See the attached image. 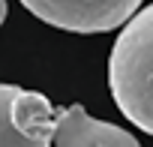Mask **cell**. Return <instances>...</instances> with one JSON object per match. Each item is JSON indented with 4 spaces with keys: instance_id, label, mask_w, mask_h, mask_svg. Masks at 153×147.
<instances>
[{
    "instance_id": "obj_1",
    "label": "cell",
    "mask_w": 153,
    "mask_h": 147,
    "mask_svg": "<svg viewBox=\"0 0 153 147\" xmlns=\"http://www.w3.org/2000/svg\"><path fill=\"white\" fill-rule=\"evenodd\" d=\"M108 87L123 117L153 135V3L123 24L108 57Z\"/></svg>"
},
{
    "instance_id": "obj_2",
    "label": "cell",
    "mask_w": 153,
    "mask_h": 147,
    "mask_svg": "<svg viewBox=\"0 0 153 147\" xmlns=\"http://www.w3.org/2000/svg\"><path fill=\"white\" fill-rule=\"evenodd\" d=\"M39 21L69 33H108L126 24L144 0H21Z\"/></svg>"
},
{
    "instance_id": "obj_3",
    "label": "cell",
    "mask_w": 153,
    "mask_h": 147,
    "mask_svg": "<svg viewBox=\"0 0 153 147\" xmlns=\"http://www.w3.org/2000/svg\"><path fill=\"white\" fill-rule=\"evenodd\" d=\"M51 141L54 147H141L135 135L114 123L90 117L84 105L57 108Z\"/></svg>"
},
{
    "instance_id": "obj_4",
    "label": "cell",
    "mask_w": 153,
    "mask_h": 147,
    "mask_svg": "<svg viewBox=\"0 0 153 147\" xmlns=\"http://www.w3.org/2000/svg\"><path fill=\"white\" fill-rule=\"evenodd\" d=\"M54 117H57V108L48 102V96H42L36 90H21V87L15 90L12 105H9V120L21 138L51 144Z\"/></svg>"
},
{
    "instance_id": "obj_5",
    "label": "cell",
    "mask_w": 153,
    "mask_h": 147,
    "mask_svg": "<svg viewBox=\"0 0 153 147\" xmlns=\"http://www.w3.org/2000/svg\"><path fill=\"white\" fill-rule=\"evenodd\" d=\"M15 90H18L15 84H0V147H51L42 141H27L15 132V126L9 120V105H12Z\"/></svg>"
},
{
    "instance_id": "obj_6",
    "label": "cell",
    "mask_w": 153,
    "mask_h": 147,
    "mask_svg": "<svg viewBox=\"0 0 153 147\" xmlns=\"http://www.w3.org/2000/svg\"><path fill=\"white\" fill-rule=\"evenodd\" d=\"M6 21V0H0V24Z\"/></svg>"
}]
</instances>
